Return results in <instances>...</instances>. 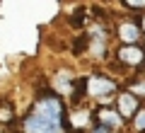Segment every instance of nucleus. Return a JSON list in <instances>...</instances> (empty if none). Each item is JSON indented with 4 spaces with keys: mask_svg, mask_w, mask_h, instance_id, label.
<instances>
[{
    "mask_svg": "<svg viewBox=\"0 0 145 133\" xmlns=\"http://www.w3.org/2000/svg\"><path fill=\"white\" fill-rule=\"evenodd\" d=\"M114 109H116V114H119L123 121L126 119H133L135 114H138V109H140V99L126 90V92H121L119 97H116V107Z\"/></svg>",
    "mask_w": 145,
    "mask_h": 133,
    "instance_id": "423d86ee",
    "label": "nucleus"
},
{
    "mask_svg": "<svg viewBox=\"0 0 145 133\" xmlns=\"http://www.w3.org/2000/svg\"><path fill=\"white\" fill-rule=\"evenodd\" d=\"M116 63L121 68H138L145 66V48H140L138 44L135 46H121L116 51Z\"/></svg>",
    "mask_w": 145,
    "mask_h": 133,
    "instance_id": "7ed1b4c3",
    "label": "nucleus"
},
{
    "mask_svg": "<svg viewBox=\"0 0 145 133\" xmlns=\"http://www.w3.org/2000/svg\"><path fill=\"white\" fill-rule=\"evenodd\" d=\"M116 36L123 41V46H135L143 39V24L138 20H123L116 27Z\"/></svg>",
    "mask_w": 145,
    "mask_h": 133,
    "instance_id": "20e7f679",
    "label": "nucleus"
},
{
    "mask_svg": "<svg viewBox=\"0 0 145 133\" xmlns=\"http://www.w3.org/2000/svg\"><path fill=\"white\" fill-rule=\"evenodd\" d=\"M89 133H111V131H106V128H104V126H99V123H92Z\"/></svg>",
    "mask_w": 145,
    "mask_h": 133,
    "instance_id": "1a4fd4ad",
    "label": "nucleus"
},
{
    "mask_svg": "<svg viewBox=\"0 0 145 133\" xmlns=\"http://www.w3.org/2000/svg\"><path fill=\"white\" fill-rule=\"evenodd\" d=\"M116 90H119L116 80H114V77H109V75H104V73H94V75L87 77V94L97 97L99 102H106Z\"/></svg>",
    "mask_w": 145,
    "mask_h": 133,
    "instance_id": "f03ea898",
    "label": "nucleus"
},
{
    "mask_svg": "<svg viewBox=\"0 0 145 133\" xmlns=\"http://www.w3.org/2000/svg\"><path fill=\"white\" fill-rule=\"evenodd\" d=\"M70 123H65V104H63L61 94L46 90L39 94L36 104L31 111L24 116L22 131L24 133H65Z\"/></svg>",
    "mask_w": 145,
    "mask_h": 133,
    "instance_id": "f257e3e1",
    "label": "nucleus"
},
{
    "mask_svg": "<svg viewBox=\"0 0 145 133\" xmlns=\"http://www.w3.org/2000/svg\"><path fill=\"white\" fill-rule=\"evenodd\" d=\"M92 121L99 123V126H104L111 133H116V131L123 128V119L116 114V109H109V107H102V109H97V111H92Z\"/></svg>",
    "mask_w": 145,
    "mask_h": 133,
    "instance_id": "39448f33",
    "label": "nucleus"
},
{
    "mask_svg": "<svg viewBox=\"0 0 145 133\" xmlns=\"http://www.w3.org/2000/svg\"><path fill=\"white\" fill-rule=\"evenodd\" d=\"M128 92L131 94H135V97H145V80H140V82H135V85L133 87H131V90H128Z\"/></svg>",
    "mask_w": 145,
    "mask_h": 133,
    "instance_id": "6e6552de",
    "label": "nucleus"
},
{
    "mask_svg": "<svg viewBox=\"0 0 145 133\" xmlns=\"http://www.w3.org/2000/svg\"><path fill=\"white\" fill-rule=\"evenodd\" d=\"M133 128H135V133H143L145 131V107H140L138 114L133 116Z\"/></svg>",
    "mask_w": 145,
    "mask_h": 133,
    "instance_id": "0eeeda50",
    "label": "nucleus"
}]
</instances>
